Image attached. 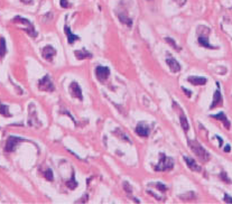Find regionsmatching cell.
<instances>
[{"label": "cell", "instance_id": "obj_1", "mask_svg": "<svg viewBox=\"0 0 232 204\" xmlns=\"http://www.w3.org/2000/svg\"><path fill=\"white\" fill-rule=\"evenodd\" d=\"M188 147H190V149L193 152L194 155H195L202 163L207 162L210 159V154L206 152L205 149L203 148L202 146L200 145L196 140H188Z\"/></svg>", "mask_w": 232, "mask_h": 204}, {"label": "cell", "instance_id": "obj_2", "mask_svg": "<svg viewBox=\"0 0 232 204\" xmlns=\"http://www.w3.org/2000/svg\"><path fill=\"white\" fill-rule=\"evenodd\" d=\"M174 164H175V162H174V159L172 158V157H168V156H166L165 154L162 152V154H160L159 163L157 164V166H155L154 169L157 171V172L170 171V169H173Z\"/></svg>", "mask_w": 232, "mask_h": 204}, {"label": "cell", "instance_id": "obj_3", "mask_svg": "<svg viewBox=\"0 0 232 204\" xmlns=\"http://www.w3.org/2000/svg\"><path fill=\"white\" fill-rule=\"evenodd\" d=\"M13 23H16V24H25L26 25V27L24 28V30L28 34L29 36H32V37H37V32L35 30V27H34V25L32 23H30L29 20L26 19V18H23V17H19V16H17L15 17L13 19Z\"/></svg>", "mask_w": 232, "mask_h": 204}, {"label": "cell", "instance_id": "obj_4", "mask_svg": "<svg viewBox=\"0 0 232 204\" xmlns=\"http://www.w3.org/2000/svg\"><path fill=\"white\" fill-rule=\"evenodd\" d=\"M38 89L40 91H45V92H53V91L55 90L54 84H53V82L48 74H46L42 80H39Z\"/></svg>", "mask_w": 232, "mask_h": 204}, {"label": "cell", "instance_id": "obj_5", "mask_svg": "<svg viewBox=\"0 0 232 204\" xmlns=\"http://www.w3.org/2000/svg\"><path fill=\"white\" fill-rule=\"evenodd\" d=\"M110 75V68L108 66H97L95 68V76L100 82H105Z\"/></svg>", "mask_w": 232, "mask_h": 204}, {"label": "cell", "instance_id": "obj_6", "mask_svg": "<svg viewBox=\"0 0 232 204\" xmlns=\"http://www.w3.org/2000/svg\"><path fill=\"white\" fill-rule=\"evenodd\" d=\"M21 141H24L23 138H19V137H16V136H10L8 137V140H7L6 143V152H13L15 149H16L17 145H18V143H21Z\"/></svg>", "mask_w": 232, "mask_h": 204}, {"label": "cell", "instance_id": "obj_7", "mask_svg": "<svg viewBox=\"0 0 232 204\" xmlns=\"http://www.w3.org/2000/svg\"><path fill=\"white\" fill-rule=\"evenodd\" d=\"M55 54H56L55 48H54L53 46H51V45L45 46V47L42 49L43 57H44V60H46V61H48V62H52L53 61V58H54Z\"/></svg>", "mask_w": 232, "mask_h": 204}, {"label": "cell", "instance_id": "obj_8", "mask_svg": "<svg viewBox=\"0 0 232 204\" xmlns=\"http://www.w3.org/2000/svg\"><path fill=\"white\" fill-rule=\"evenodd\" d=\"M70 92H71V95L73 98H76L80 101H83V95H82V90L80 85L76 83V82H72L71 85H70Z\"/></svg>", "mask_w": 232, "mask_h": 204}, {"label": "cell", "instance_id": "obj_9", "mask_svg": "<svg viewBox=\"0 0 232 204\" xmlns=\"http://www.w3.org/2000/svg\"><path fill=\"white\" fill-rule=\"evenodd\" d=\"M222 106H223L222 94H221L220 90L218 89V90H216L215 92H214V95H213L212 104L210 106V110H212V109H214V108H218V107H222Z\"/></svg>", "mask_w": 232, "mask_h": 204}, {"label": "cell", "instance_id": "obj_10", "mask_svg": "<svg viewBox=\"0 0 232 204\" xmlns=\"http://www.w3.org/2000/svg\"><path fill=\"white\" fill-rule=\"evenodd\" d=\"M149 133H150V129L146 122H139L136 127V133L140 137H148Z\"/></svg>", "mask_w": 232, "mask_h": 204}, {"label": "cell", "instance_id": "obj_11", "mask_svg": "<svg viewBox=\"0 0 232 204\" xmlns=\"http://www.w3.org/2000/svg\"><path fill=\"white\" fill-rule=\"evenodd\" d=\"M166 63L167 65L169 66L170 68V71L174 72V73H177V72H180L181 71V65L180 63L175 60V58L173 57H170V55L168 54V57L166 58Z\"/></svg>", "mask_w": 232, "mask_h": 204}, {"label": "cell", "instance_id": "obj_12", "mask_svg": "<svg viewBox=\"0 0 232 204\" xmlns=\"http://www.w3.org/2000/svg\"><path fill=\"white\" fill-rule=\"evenodd\" d=\"M184 160H185L187 167H188L191 171H193V172H201V171H202V167L199 166V164H196V162L193 158H190V157H186V156H185V157H184Z\"/></svg>", "mask_w": 232, "mask_h": 204}, {"label": "cell", "instance_id": "obj_13", "mask_svg": "<svg viewBox=\"0 0 232 204\" xmlns=\"http://www.w3.org/2000/svg\"><path fill=\"white\" fill-rule=\"evenodd\" d=\"M187 81L193 85H204L206 84L207 80L205 78H201V76H188Z\"/></svg>", "mask_w": 232, "mask_h": 204}, {"label": "cell", "instance_id": "obj_14", "mask_svg": "<svg viewBox=\"0 0 232 204\" xmlns=\"http://www.w3.org/2000/svg\"><path fill=\"white\" fill-rule=\"evenodd\" d=\"M212 118H214V119L216 120H221L223 122V125L226 126V129H230V127H231V123H230V121L228 120V118L226 117V114H224V112H219V114H212Z\"/></svg>", "mask_w": 232, "mask_h": 204}, {"label": "cell", "instance_id": "obj_15", "mask_svg": "<svg viewBox=\"0 0 232 204\" xmlns=\"http://www.w3.org/2000/svg\"><path fill=\"white\" fill-rule=\"evenodd\" d=\"M197 40H199L200 45H202V47H205V48H207V49H216L218 48V47H215V46L211 45V44L209 43V40H207V37L204 35H200Z\"/></svg>", "mask_w": 232, "mask_h": 204}, {"label": "cell", "instance_id": "obj_16", "mask_svg": "<svg viewBox=\"0 0 232 204\" xmlns=\"http://www.w3.org/2000/svg\"><path fill=\"white\" fill-rule=\"evenodd\" d=\"M74 55H75V57L78 58V60H86V58L90 60V58H92L91 53L85 51L84 48L80 49V51H75V52H74Z\"/></svg>", "mask_w": 232, "mask_h": 204}, {"label": "cell", "instance_id": "obj_17", "mask_svg": "<svg viewBox=\"0 0 232 204\" xmlns=\"http://www.w3.org/2000/svg\"><path fill=\"white\" fill-rule=\"evenodd\" d=\"M64 32H65V35L67 36V42H69V44H71V45H72V44L75 42V40H78V39H80V37H78V36L72 34L71 29H70V27L67 26V25L64 27Z\"/></svg>", "mask_w": 232, "mask_h": 204}, {"label": "cell", "instance_id": "obj_18", "mask_svg": "<svg viewBox=\"0 0 232 204\" xmlns=\"http://www.w3.org/2000/svg\"><path fill=\"white\" fill-rule=\"evenodd\" d=\"M180 110V120H181V126H182V128H183V130L185 131V133H187L188 131V128H190V126H188V121H187L186 119V116L181 111V109H178Z\"/></svg>", "mask_w": 232, "mask_h": 204}, {"label": "cell", "instance_id": "obj_19", "mask_svg": "<svg viewBox=\"0 0 232 204\" xmlns=\"http://www.w3.org/2000/svg\"><path fill=\"white\" fill-rule=\"evenodd\" d=\"M66 186L70 188V190H74L78 186V182L75 179V174H74V171H72V176H71V179L66 182Z\"/></svg>", "mask_w": 232, "mask_h": 204}, {"label": "cell", "instance_id": "obj_20", "mask_svg": "<svg viewBox=\"0 0 232 204\" xmlns=\"http://www.w3.org/2000/svg\"><path fill=\"white\" fill-rule=\"evenodd\" d=\"M7 47H6V40L3 37H0V58H3V56L6 55Z\"/></svg>", "mask_w": 232, "mask_h": 204}, {"label": "cell", "instance_id": "obj_21", "mask_svg": "<svg viewBox=\"0 0 232 204\" xmlns=\"http://www.w3.org/2000/svg\"><path fill=\"white\" fill-rule=\"evenodd\" d=\"M118 16H119V19H120V21L121 23H124V24H126L127 26H129V27H131L132 26V21H131V19L130 18H128L124 13H118Z\"/></svg>", "mask_w": 232, "mask_h": 204}, {"label": "cell", "instance_id": "obj_22", "mask_svg": "<svg viewBox=\"0 0 232 204\" xmlns=\"http://www.w3.org/2000/svg\"><path fill=\"white\" fill-rule=\"evenodd\" d=\"M0 114H2L5 117H10L11 114H9V110H8V107L5 106V104L0 103Z\"/></svg>", "mask_w": 232, "mask_h": 204}, {"label": "cell", "instance_id": "obj_23", "mask_svg": "<svg viewBox=\"0 0 232 204\" xmlns=\"http://www.w3.org/2000/svg\"><path fill=\"white\" fill-rule=\"evenodd\" d=\"M44 176H45L46 179L49 182H52L53 179H54V175H53V172L51 171V169H47V171L44 173Z\"/></svg>", "mask_w": 232, "mask_h": 204}, {"label": "cell", "instance_id": "obj_24", "mask_svg": "<svg viewBox=\"0 0 232 204\" xmlns=\"http://www.w3.org/2000/svg\"><path fill=\"white\" fill-rule=\"evenodd\" d=\"M165 40H166V42L168 43V44H170V45L173 46V48H175L176 51H181L180 47H178V46L176 45V43L174 42V40H173L172 38H170V37H166V38H165Z\"/></svg>", "mask_w": 232, "mask_h": 204}, {"label": "cell", "instance_id": "obj_25", "mask_svg": "<svg viewBox=\"0 0 232 204\" xmlns=\"http://www.w3.org/2000/svg\"><path fill=\"white\" fill-rule=\"evenodd\" d=\"M155 186H156V187L158 188L160 192H162V193H165V192L167 191L166 186H165L164 184H162V183H159V182H158V183H156V184H155Z\"/></svg>", "mask_w": 232, "mask_h": 204}, {"label": "cell", "instance_id": "obj_26", "mask_svg": "<svg viewBox=\"0 0 232 204\" xmlns=\"http://www.w3.org/2000/svg\"><path fill=\"white\" fill-rule=\"evenodd\" d=\"M59 5H61L62 8H70V7H71V5L69 3V0H61V1H59Z\"/></svg>", "mask_w": 232, "mask_h": 204}, {"label": "cell", "instance_id": "obj_27", "mask_svg": "<svg viewBox=\"0 0 232 204\" xmlns=\"http://www.w3.org/2000/svg\"><path fill=\"white\" fill-rule=\"evenodd\" d=\"M124 188L126 190V192H127L128 194H129V193L131 194V187L129 186V184H128L127 182H124Z\"/></svg>", "mask_w": 232, "mask_h": 204}, {"label": "cell", "instance_id": "obj_28", "mask_svg": "<svg viewBox=\"0 0 232 204\" xmlns=\"http://www.w3.org/2000/svg\"><path fill=\"white\" fill-rule=\"evenodd\" d=\"M224 202H226V203H232V198H230L229 195L226 194L224 195Z\"/></svg>", "mask_w": 232, "mask_h": 204}, {"label": "cell", "instance_id": "obj_29", "mask_svg": "<svg viewBox=\"0 0 232 204\" xmlns=\"http://www.w3.org/2000/svg\"><path fill=\"white\" fill-rule=\"evenodd\" d=\"M182 90H183L184 92H185V94H186V95H187L188 98L192 97V93H191V91H190V90H187V89H185V87H182Z\"/></svg>", "mask_w": 232, "mask_h": 204}, {"label": "cell", "instance_id": "obj_30", "mask_svg": "<svg viewBox=\"0 0 232 204\" xmlns=\"http://www.w3.org/2000/svg\"><path fill=\"white\" fill-rule=\"evenodd\" d=\"M221 177H222L223 179L226 181V183H230V179H228V178H226V173H224V172L221 173Z\"/></svg>", "mask_w": 232, "mask_h": 204}, {"label": "cell", "instance_id": "obj_31", "mask_svg": "<svg viewBox=\"0 0 232 204\" xmlns=\"http://www.w3.org/2000/svg\"><path fill=\"white\" fill-rule=\"evenodd\" d=\"M23 3H25V5H32V3L34 2V0H20Z\"/></svg>", "mask_w": 232, "mask_h": 204}, {"label": "cell", "instance_id": "obj_32", "mask_svg": "<svg viewBox=\"0 0 232 204\" xmlns=\"http://www.w3.org/2000/svg\"><path fill=\"white\" fill-rule=\"evenodd\" d=\"M230 150H231V148H230V146H229V145H226V147L224 148V152H229Z\"/></svg>", "mask_w": 232, "mask_h": 204}, {"label": "cell", "instance_id": "obj_33", "mask_svg": "<svg viewBox=\"0 0 232 204\" xmlns=\"http://www.w3.org/2000/svg\"><path fill=\"white\" fill-rule=\"evenodd\" d=\"M215 137H216V138H218V140H219V143H220V146H222V144H223L222 139H221V138H220V137H219V136H215Z\"/></svg>", "mask_w": 232, "mask_h": 204}]
</instances>
